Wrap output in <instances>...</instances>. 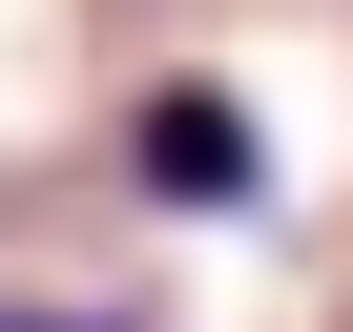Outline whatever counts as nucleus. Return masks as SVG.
Masks as SVG:
<instances>
[{
  "instance_id": "nucleus-1",
  "label": "nucleus",
  "mask_w": 353,
  "mask_h": 332,
  "mask_svg": "<svg viewBox=\"0 0 353 332\" xmlns=\"http://www.w3.org/2000/svg\"><path fill=\"white\" fill-rule=\"evenodd\" d=\"M125 166H145V208H188V229L270 208V145H250L229 83H145V104H125Z\"/></svg>"
},
{
  "instance_id": "nucleus-2",
  "label": "nucleus",
  "mask_w": 353,
  "mask_h": 332,
  "mask_svg": "<svg viewBox=\"0 0 353 332\" xmlns=\"http://www.w3.org/2000/svg\"><path fill=\"white\" fill-rule=\"evenodd\" d=\"M0 332H125V311H0Z\"/></svg>"
}]
</instances>
